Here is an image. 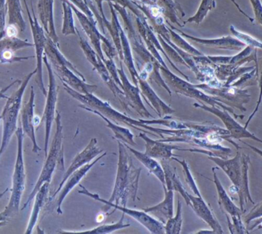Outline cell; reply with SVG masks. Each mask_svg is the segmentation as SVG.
<instances>
[{
    "label": "cell",
    "mask_w": 262,
    "mask_h": 234,
    "mask_svg": "<svg viewBox=\"0 0 262 234\" xmlns=\"http://www.w3.org/2000/svg\"><path fill=\"white\" fill-rule=\"evenodd\" d=\"M209 159L215 162L220 168L224 171L235 187L239 196L241 210H244L245 201H250L254 204L249 188V167L250 158L248 155L238 150L235 158L226 160L220 157L209 156Z\"/></svg>",
    "instance_id": "277c9868"
},
{
    "label": "cell",
    "mask_w": 262,
    "mask_h": 234,
    "mask_svg": "<svg viewBox=\"0 0 262 234\" xmlns=\"http://www.w3.org/2000/svg\"><path fill=\"white\" fill-rule=\"evenodd\" d=\"M176 30L179 31L183 36L192 40L195 42L200 43L203 46H208V47L215 48L219 49H228V50L239 51L243 50L246 45L240 41L239 40L235 38V37L228 35V36H223L222 38H200L192 36L184 33L180 30L174 28Z\"/></svg>",
    "instance_id": "7402d4cb"
},
{
    "label": "cell",
    "mask_w": 262,
    "mask_h": 234,
    "mask_svg": "<svg viewBox=\"0 0 262 234\" xmlns=\"http://www.w3.org/2000/svg\"><path fill=\"white\" fill-rule=\"evenodd\" d=\"M79 186L81 190L78 192L81 195H86V196L89 197V198H92L95 201L103 203L107 207H113L115 210H121L122 213L128 215V216L134 218L137 222L140 223L151 233H165V224H163V223L160 222L156 218L151 217L150 215H149V214L146 213L143 210H133V209L127 208V207H123V206L118 205V204H114V203L108 202V201L102 199L97 194H93L89 192L84 186L81 185V184Z\"/></svg>",
    "instance_id": "30bf717a"
},
{
    "label": "cell",
    "mask_w": 262,
    "mask_h": 234,
    "mask_svg": "<svg viewBox=\"0 0 262 234\" xmlns=\"http://www.w3.org/2000/svg\"><path fill=\"white\" fill-rule=\"evenodd\" d=\"M121 68L118 69V75H119L120 79L122 83V89L125 95L126 99L128 103L129 107L134 109L139 115L142 117L143 119H155L154 117L148 112L146 108L143 104L142 101L141 96H140V89L138 86L132 84L127 78V75L124 73V68H123L122 61L120 62Z\"/></svg>",
    "instance_id": "5bb4252c"
},
{
    "label": "cell",
    "mask_w": 262,
    "mask_h": 234,
    "mask_svg": "<svg viewBox=\"0 0 262 234\" xmlns=\"http://www.w3.org/2000/svg\"><path fill=\"white\" fill-rule=\"evenodd\" d=\"M193 106L197 109H203L206 112H210L213 115H216L220 118L226 125V129L230 132V138H235V139H242V138H252L255 141H259L262 143V140L255 137L253 134L247 131L245 127H243L241 124H238L226 110H221L217 109L214 106L206 105L205 104H199V103H194Z\"/></svg>",
    "instance_id": "9a60e30c"
},
{
    "label": "cell",
    "mask_w": 262,
    "mask_h": 234,
    "mask_svg": "<svg viewBox=\"0 0 262 234\" xmlns=\"http://www.w3.org/2000/svg\"><path fill=\"white\" fill-rule=\"evenodd\" d=\"M54 0H38V12L40 21L45 32L55 44L58 45V38L55 31L53 16Z\"/></svg>",
    "instance_id": "cb8c5ba5"
},
{
    "label": "cell",
    "mask_w": 262,
    "mask_h": 234,
    "mask_svg": "<svg viewBox=\"0 0 262 234\" xmlns=\"http://www.w3.org/2000/svg\"><path fill=\"white\" fill-rule=\"evenodd\" d=\"M35 92L33 87L31 88L30 96L29 101L25 104L21 111V129L23 132L30 138L33 147L32 152L38 154L41 151V147L38 145L35 137V126L34 123V108H35Z\"/></svg>",
    "instance_id": "ac0fdd59"
},
{
    "label": "cell",
    "mask_w": 262,
    "mask_h": 234,
    "mask_svg": "<svg viewBox=\"0 0 262 234\" xmlns=\"http://www.w3.org/2000/svg\"><path fill=\"white\" fill-rule=\"evenodd\" d=\"M62 2L64 17H63L62 34L64 35H76V28L74 22L73 9L69 0H61Z\"/></svg>",
    "instance_id": "1f68e13d"
},
{
    "label": "cell",
    "mask_w": 262,
    "mask_h": 234,
    "mask_svg": "<svg viewBox=\"0 0 262 234\" xmlns=\"http://www.w3.org/2000/svg\"><path fill=\"white\" fill-rule=\"evenodd\" d=\"M138 86L140 89V94H141L145 101H146L149 105L157 112L158 116L160 118L170 115L175 112V110L172 109L170 106L166 104L158 95H157L154 89L150 87L149 83L146 80L138 79Z\"/></svg>",
    "instance_id": "44dd1931"
},
{
    "label": "cell",
    "mask_w": 262,
    "mask_h": 234,
    "mask_svg": "<svg viewBox=\"0 0 262 234\" xmlns=\"http://www.w3.org/2000/svg\"><path fill=\"white\" fill-rule=\"evenodd\" d=\"M64 90L68 94L73 97L77 101L83 104V105L90 109H95L100 113L108 118L115 123H123L129 127L137 130L141 131L143 133L152 135L154 136L160 137L161 139L166 138L165 135L169 137L176 135L177 129H161L152 127V124H159L166 127H170L172 125V121L169 118H160V119H139L136 120L127 116L124 114L121 113L118 111L111 106L108 102L102 101L98 97L93 95V93L81 94L77 91L74 90L69 87L66 83H62Z\"/></svg>",
    "instance_id": "6da1fadb"
},
{
    "label": "cell",
    "mask_w": 262,
    "mask_h": 234,
    "mask_svg": "<svg viewBox=\"0 0 262 234\" xmlns=\"http://www.w3.org/2000/svg\"><path fill=\"white\" fill-rule=\"evenodd\" d=\"M1 120H2V116H1V115H0V121H1Z\"/></svg>",
    "instance_id": "db71d44e"
},
{
    "label": "cell",
    "mask_w": 262,
    "mask_h": 234,
    "mask_svg": "<svg viewBox=\"0 0 262 234\" xmlns=\"http://www.w3.org/2000/svg\"><path fill=\"white\" fill-rule=\"evenodd\" d=\"M20 80H15V81H13V82L12 83V84H9V86H8L7 87L4 88V89H2L1 91H0V98H6V99H7L9 97L7 96V95H5V92H7L8 89H10L11 86H14V84H15V83L19 82Z\"/></svg>",
    "instance_id": "c3c4849f"
},
{
    "label": "cell",
    "mask_w": 262,
    "mask_h": 234,
    "mask_svg": "<svg viewBox=\"0 0 262 234\" xmlns=\"http://www.w3.org/2000/svg\"><path fill=\"white\" fill-rule=\"evenodd\" d=\"M214 175V183L216 187L217 192H218L219 204L222 210H224L226 213L229 214L232 216V221H233L234 227L236 229L238 233H246V230L243 227V222L241 220V210L234 204L233 201L231 199L230 197L226 193V190L223 187V184L219 180L216 172H215V167L212 168Z\"/></svg>",
    "instance_id": "e0dca14e"
},
{
    "label": "cell",
    "mask_w": 262,
    "mask_h": 234,
    "mask_svg": "<svg viewBox=\"0 0 262 234\" xmlns=\"http://www.w3.org/2000/svg\"><path fill=\"white\" fill-rule=\"evenodd\" d=\"M58 45L55 44L47 36L45 54L50 61L52 69L62 83L81 94H90L95 92L98 86L89 84L86 82L84 75L70 62L58 50Z\"/></svg>",
    "instance_id": "3957f363"
},
{
    "label": "cell",
    "mask_w": 262,
    "mask_h": 234,
    "mask_svg": "<svg viewBox=\"0 0 262 234\" xmlns=\"http://www.w3.org/2000/svg\"><path fill=\"white\" fill-rule=\"evenodd\" d=\"M35 74H36V70H34L31 73L28 74L21 81L19 88L6 99L7 101L1 115L2 120H3V137H2V143L0 146V158L7 148L12 135L15 134V132L18 129L17 123H18V115L21 110L23 95L29 81Z\"/></svg>",
    "instance_id": "8992f818"
},
{
    "label": "cell",
    "mask_w": 262,
    "mask_h": 234,
    "mask_svg": "<svg viewBox=\"0 0 262 234\" xmlns=\"http://www.w3.org/2000/svg\"><path fill=\"white\" fill-rule=\"evenodd\" d=\"M139 138H142L145 141V154L148 156L154 158L156 160H172V158L177 156V155L172 154V151L177 150L180 148L178 146L174 144H169V143L163 142L160 140L151 139L146 133L140 132L138 135Z\"/></svg>",
    "instance_id": "d6986e66"
},
{
    "label": "cell",
    "mask_w": 262,
    "mask_h": 234,
    "mask_svg": "<svg viewBox=\"0 0 262 234\" xmlns=\"http://www.w3.org/2000/svg\"><path fill=\"white\" fill-rule=\"evenodd\" d=\"M172 160L181 164L182 167H183V174H184L186 182L187 183L191 190L195 194V196H202L200 190H199L198 187H197L196 183H195V180H194L193 177H192V174H191L190 169H189L187 162L185 160L180 161V160L176 158H172Z\"/></svg>",
    "instance_id": "74e56055"
},
{
    "label": "cell",
    "mask_w": 262,
    "mask_h": 234,
    "mask_svg": "<svg viewBox=\"0 0 262 234\" xmlns=\"http://www.w3.org/2000/svg\"><path fill=\"white\" fill-rule=\"evenodd\" d=\"M106 155H107V152H104L102 155L98 157L95 161H92V162L89 163V164H85V165L75 171V172H73V173L71 175V176L68 178L67 181L64 183V186H63L62 188L60 190V195L59 196H58L56 209L58 215H61L63 214L62 210H61V205H62L63 201L66 199L67 195L72 192V189H73L77 184H79L80 181L87 175L88 172L92 169V167L95 166L100 160L102 159Z\"/></svg>",
    "instance_id": "ffe728a7"
},
{
    "label": "cell",
    "mask_w": 262,
    "mask_h": 234,
    "mask_svg": "<svg viewBox=\"0 0 262 234\" xmlns=\"http://www.w3.org/2000/svg\"><path fill=\"white\" fill-rule=\"evenodd\" d=\"M253 7L255 20L262 26V3L261 0H250Z\"/></svg>",
    "instance_id": "7bdbcfd3"
},
{
    "label": "cell",
    "mask_w": 262,
    "mask_h": 234,
    "mask_svg": "<svg viewBox=\"0 0 262 234\" xmlns=\"http://www.w3.org/2000/svg\"><path fill=\"white\" fill-rule=\"evenodd\" d=\"M49 184L50 183H44L35 195V203H34L32 214H31V217L29 218V223H28L26 233H32L34 227L36 225L40 212H41L43 206L46 204V200L49 199L48 195H49Z\"/></svg>",
    "instance_id": "f1b7e54d"
},
{
    "label": "cell",
    "mask_w": 262,
    "mask_h": 234,
    "mask_svg": "<svg viewBox=\"0 0 262 234\" xmlns=\"http://www.w3.org/2000/svg\"><path fill=\"white\" fill-rule=\"evenodd\" d=\"M124 145L126 146L127 150L130 151L131 153L137 158V160H138L146 168L148 169L149 173L152 174V175L160 181L162 185H163V188H166L164 171H163L161 164H159L157 160L148 156L146 154L142 153V152L133 148V147L127 145V144H124Z\"/></svg>",
    "instance_id": "83f0119b"
},
{
    "label": "cell",
    "mask_w": 262,
    "mask_h": 234,
    "mask_svg": "<svg viewBox=\"0 0 262 234\" xmlns=\"http://www.w3.org/2000/svg\"><path fill=\"white\" fill-rule=\"evenodd\" d=\"M216 7L215 0H202L201 4L197 10L196 13L193 16L188 18L185 23H195L200 25L206 18L209 11L212 10Z\"/></svg>",
    "instance_id": "e575fe53"
},
{
    "label": "cell",
    "mask_w": 262,
    "mask_h": 234,
    "mask_svg": "<svg viewBox=\"0 0 262 234\" xmlns=\"http://www.w3.org/2000/svg\"><path fill=\"white\" fill-rule=\"evenodd\" d=\"M244 144H246V145L249 146L250 148H252V150L254 151V152H256L257 154H258V155H260V156L262 158V151L260 150V149L257 148V147H254V146L251 145V144H248V143L244 142Z\"/></svg>",
    "instance_id": "f907efd6"
},
{
    "label": "cell",
    "mask_w": 262,
    "mask_h": 234,
    "mask_svg": "<svg viewBox=\"0 0 262 234\" xmlns=\"http://www.w3.org/2000/svg\"><path fill=\"white\" fill-rule=\"evenodd\" d=\"M258 77H259V80H258V84H259L260 89L259 98H258V103H257V106L256 108H255V111H254L252 115H250L249 120H248L247 122H246V125H245V127H246V129H247L249 123H250V121H252V118H253L254 115H255V114H256V112H258V109H259L260 104H261L262 98V57H261L258 61Z\"/></svg>",
    "instance_id": "ab89813d"
},
{
    "label": "cell",
    "mask_w": 262,
    "mask_h": 234,
    "mask_svg": "<svg viewBox=\"0 0 262 234\" xmlns=\"http://www.w3.org/2000/svg\"><path fill=\"white\" fill-rule=\"evenodd\" d=\"M229 31L232 33V36L235 37V38L244 43L246 46H250V47L253 48L255 49H262L261 41L257 39V38H254L252 35L238 30L232 25L229 26Z\"/></svg>",
    "instance_id": "d590c367"
},
{
    "label": "cell",
    "mask_w": 262,
    "mask_h": 234,
    "mask_svg": "<svg viewBox=\"0 0 262 234\" xmlns=\"http://www.w3.org/2000/svg\"><path fill=\"white\" fill-rule=\"evenodd\" d=\"M55 121V124H56V131L54 135L53 140H52L50 150L48 152L47 157L46 158V162H45L42 170L38 177V181L35 184L34 188L32 189V193L29 195V198L23 205L21 210H24L29 206L44 183H51L52 175H53L56 167L61 172L64 170L63 127L61 124V115L58 112H56Z\"/></svg>",
    "instance_id": "5b68a950"
},
{
    "label": "cell",
    "mask_w": 262,
    "mask_h": 234,
    "mask_svg": "<svg viewBox=\"0 0 262 234\" xmlns=\"http://www.w3.org/2000/svg\"><path fill=\"white\" fill-rule=\"evenodd\" d=\"M104 1H107L110 3L112 2V0H95V3H97V7H98V11H99L100 14H101V17H102L103 21H104V26L108 29L111 26V23H109L107 19H106L105 15L104 14V11H103L102 3Z\"/></svg>",
    "instance_id": "f6af8a7d"
},
{
    "label": "cell",
    "mask_w": 262,
    "mask_h": 234,
    "mask_svg": "<svg viewBox=\"0 0 262 234\" xmlns=\"http://www.w3.org/2000/svg\"><path fill=\"white\" fill-rule=\"evenodd\" d=\"M183 225V216H182V203L180 198L177 203V214L175 217H172L168 220L165 224V233L178 234L181 232Z\"/></svg>",
    "instance_id": "836d02e7"
},
{
    "label": "cell",
    "mask_w": 262,
    "mask_h": 234,
    "mask_svg": "<svg viewBox=\"0 0 262 234\" xmlns=\"http://www.w3.org/2000/svg\"><path fill=\"white\" fill-rule=\"evenodd\" d=\"M169 32L170 33V37L172 38V41L176 43V46H178V48H181L185 52H188L190 55H194V56H202L204 55V54L202 53L200 51L197 50L193 46H191L189 43H188L184 38H182L180 35L174 32L173 30L170 29V28L168 27Z\"/></svg>",
    "instance_id": "8d00e7d4"
},
{
    "label": "cell",
    "mask_w": 262,
    "mask_h": 234,
    "mask_svg": "<svg viewBox=\"0 0 262 234\" xmlns=\"http://www.w3.org/2000/svg\"><path fill=\"white\" fill-rule=\"evenodd\" d=\"M120 38H121V48H122L123 58L121 61L125 63L129 72L132 76L133 81L135 86H138L139 74L137 73L131 54L130 45L128 38L124 32V29L120 26Z\"/></svg>",
    "instance_id": "f546056e"
},
{
    "label": "cell",
    "mask_w": 262,
    "mask_h": 234,
    "mask_svg": "<svg viewBox=\"0 0 262 234\" xmlns=\"http://www.w3.org/2000/svg\"><path fill=\"white\" fill-rule=\"evenodd\" d=\"M15 135L17 138V155L12 176V187L9 204L6 206L4 213L12 218L18 213L20 203L23 192L26 188V169H25L24 158H23V138L24 132L21 127H18Z\"/></svg>",
    "instance_id": "52a82bcc"
},
{
    "label": "cell",
    "mask_w": 262,
    "mask_h": 234,
    "mask_svg": "<svg viewBox=\"0 0 262 234\" xmlns=\"http://www.w3.org/2000/svg\"><path fill=\"white\" fill-rule=\"evenodd\" d=\"M104 64H105L106 67H107V70H108L109 73H110L111 76L113 78L114 81H115L118 87H122V83H121V79H120L119 75H118V68L116 67L114 59H105L104 61Z\"/></svg>",
    "instance_id": "f35d334b"
},
{
    "label": "cell",
    "mask_w": 262,
    "mask_h": 234,
    "mask_svg": "<svg viewBox=\"0 0 262 234\" xmlns=\"http://www.w3.org/2000/svg\"><path fill=\"white\" fill-rule=\"evenodd\" d=\"M160 72H162V75L164 78L165 82L169 86L170 90L173 91L176 93L180 94V95L188 97V98H194L201 102L203 101V102L211 104V106H214V107L219 106L223 109V110L233 112L232 109L224 105L220 101V100L218 99V98L206 95V93L202 92L200 89L197 88L196 84H190L187 80L179 78L178 76L171 72L168 68H165L161 66ZM234 115H235V114L234 113Z\"/></svg>",
    "instance_id": "ba28073f"
},
{
    "label": "cell",
    "mask_w": 262,
    "mask_h": 234,
    "mask_svg": "<svg viewBox=\"0 0 262 234\" xmlns=\"http://www.w3.org/2000/svg\"><path fill=\"white\" fill-rule=\"evenodd\" d=\"M79 107L81 108L82 109H84V110L88 111V112H92V113L95 114V115L101 117V118L107 123V127H108L109 129H111V130L114 132V134H115V138L117 139V141H121V142L127 144V145L130 146V147H133V146L136 147V146H137V144H136L134 140V134H133L128 129L118 125L117 123L111 121L108 118H106L104 115H103L102 114L100 113V112L95 110V109L86 107V106L83 105V104L82 105H79Z\"/></svg>",
    "instance_id": "4316f807"
},
{
    "label": "cell",
    "mask_w": 262,
    "mask_h": 234,
    "mask_svg": "<svg viewBox=\"0 0 262 234\" xmlns=\"http://www.w3.org/2000/svg\"><path fill=\"white\" fill-rule=\"evenodd\" d=\"M7 12L9 15V24L16 26L21 32L26 29V23L23 15L20 0H6Z\"/></svg>",
    "instance_id": "4dcf8cb0"
},
{
    "label": "cell",
    "mask_w": 262,
    "mask_h": 234,
    "mask_svg": "<svg viewBox=\"0 0 262 234\" xmlns=\"http://www.w3.org/2000/svg\"><path fill=\"white\" fill-rule=\"evenodd\" d=\"M71 6H72L73 12L76 14L77 17H78V20H79L80 23L82 26L83 29H84L85 33L87 34L88 36L90 38L91 41H92V45L95 47V50H96L98 55L101 57V59L103 61L106 59L104 58V54L102 52V48H101V41L103 42V50L105 52L107 55V58L109 59H114V58L118 55V51L116 50L113 45L108 41L107 37L103 36L99 31L97 29L96 25L92 23L90 21L89 18L84 15L83 12H80L75 5L71 3Z\"/></svg>",
    "instance_id": "4fadbf2b"
},
{
    "label": "cell",
    "mask_w": 262,
    "mask_h": 234,
    "mask_svg": "<svg viewBox=\"0 0 262 234\" xmlns=\"http://www.w3.org/2000/svg\"><path fill=\"white\" fill-rule=\"evenodd\" d=\"M69 1L72 2L75 6H78L82 11L83 13L90 19V21L94 24L96 25L97 21L95 18V15H94L90 8L84 3V0H69Z\"/></svg>",
    "instance_id": "60d3db41"
},
{
    "label": "cell",
    "mask_w": 262,
    "mask_h": 234,
    "mask_svg": "<svg viewBox=\"0 0 262 234\" xmlns=\"http://www.w3.org/2000/svg\"><path fill=\"white\" fill-rule=\"evenodd\" d=\"M76 32L78 34V35H79L80 46L82 48L83 51H84L88 60H89L91 64L93 66L94 70L97 71V72H98L100 76L102 78L103 81L107 84L109 89L113 92L115 98L120 101L121 105H122L123 109L126 111L128 110L129 104L128 103H127L125 95H124L122 89H119L118 84L114 81L113 78L111 76L110 73H109L108 70H107V67H106L105 64H104L103 60L101 59V57H100L99 55H98V53L95 52L94 49L91 47L87 40L84 39V38L81 36L79 31L77 29Z\"/></svg>",
    "instance_id": "9c48e42d"
},
{
    "label": "cell",
    "mask_w": 262,
    "mask_h": 234,
    "mask_svg": "<svg viewBox=\"0 0 262 234\" xmlns=\"http://www.w3.org/2000/svg\"><path fill=\"white\" fill-rule=\"evenodd\" d=\"M161 166L164 171L165 181H166V189L173 190L180 194L183 199L186 201L188 206H190V200L189 198V193L186 192L185 187L182 184L176 169L169 164L167 160H161ZM164 189V188H163Z\"/></svg>",
    "instance_id": "484cf974"
},
{
    "label": "cell",
    "mask_w": 262,
    "mask_h": 234,
    "mask_svg": "<svg viewBox=\"0 0 262 234\" xmlns=\"http://www.w3.org/2000/svg\"><path fill=\"white\" fill-rule=\"evenodd\" d=\"M18 34V28L12 25H8L6 29V35L8 37H16Z\"/></svg>",
    "instance_id": "bcb514c9"
},
{
    "label": "cell",
    "mask_w": 262,
    "mask_h": 234,
    "mask_svg": "<svg viewBox=\"0 0 262 234\" xmlns=\"http://www.w3.org/2000/svg\"><path fill=\"white\" fill-rule=\"evenodd\" d=\"M1 99H2V98H0V100H1Z\"/></svg>",
    "instance_id": "11a10c76"
},
{
    "label": "cell",
    "mask_w": 262,
    "mask_h": 234,
    "mask_svg": "<svg viewBox=\"0 0 262 234\" xmlns=\"http://www.w3.org/2000/svg\"><path fill=\"white\" fill-rule=\"evenodd\" d=\"M8 192H9V188H6L3 193L0 194V199H1V198H3L6 193H8Z\"/></svg>",
    "instance_id": "f5cc1de1"
},
{
    "label": "cell",
    "mask_w": 262,
    "mask_h": 234,
    "mask_svg": "<svg viewBox=\"0 0 262 234\" xmlns=\"http://www.w3.org/2000/svg\"><path fill=\"white\" fill-rule=\"evenodd\" d=\"M261 218H262V202L255 206L252 210H251L250 213L245 217L244 221L246 224H249L253 220Z\"/></svg>",
    "instance_id": "b9f144b4"
},
{
    "label": "cell",
    "mask_w": 262,
    "mask_h": 234,
    "mask_svg": "<svg viewBox=\"0 0 262 234\" xmlns=\"http://www.w3.org/2000/svg\"><path fill=\"white\" fill-rule=\"evenodd\" d=\"M43 61L47 68L49 72V90L46 95V107H45L44 114H43L41 121H44L46 127V135H45V156L47 157L49 152V141L50 138L51 130H52V123L55 120V113L56 112L57 99H58V88H57L56 81H55V74L50 62L48 60L47 55H43Z\"/></svg>",
    "instance_id": "8fae6325"
},
{
    "label": "cell",
    "mask_w": 262,
    "mask_h": 234,
    "mask_svg": "<svg viewBox=\"0 0 262 234\" xmlns=\"http://www.w3.org/2000/svg\"><path fill=\"white\" fill-rule=\"evenodd\" d=\"M9 220H10V218L4 213V211L1 212L0 213V227L6 225L9 222Z\"/></svg>",
    "instance_id": "681fc988"
},
{
    "label": "cell",
    "mask_w": 262,
    "mask_h": 234,
    "mask_svg": "<svg viewBox=\"0 0 262 234\" xmlns=\"http://www.w3.org/2000/svg\"><path fill=\"white\" fill-rule=\"evenodd\" d=\"M25 7L27 11L28 17H29V23H30L31 28H32V35H33L34 46L35 47V53H36V78L35 82L38 84L41 92H42L45 96L47 95V92L46 87H45L44 82H43L42 77V61L43 54L45 52V47H46V41L47 38L45 35V30L43 27L40 26L38 19L35 16V10H34L33 6L32 4V12L33 17L31 15L30 11H29V6H28L26 0H24Z\"/></svg>",
    "instance_id": "7c38bea8"
},
{
    "label": "cell",
    "mask_w": 262,
    "mask_h": 234,
    "mask_svg": "<svg viewBox=\"0 0 262 234\" xmlns=\"http://www.w3.org/2000/svg\"><path fill=\"white\" fill-rule=\"evenodd\" d=\"M7 12V6L0 11V40L3 39L6 35V15Z\"/></svg>",
    "instance_id": "ee69618b"
},
{
    "label": "cell",
    "mask_w": 262,
    "mask_h": 234,
    "mask_svg": "<svg viewBox=\"0 0 262 234\" xmlns=\"http://www.w3.org/2000/svg\"><path fill=\"white\" fill-rule=\"evenodd\" d=\"M189 198L190 200V207H192V210L199 218H201L212 229V232L215 233H224L221 225L215 219L213 214L212 213V210L208 207L203 197L192 196L189 194Z\"/></svg>",
    "instance_id": "603a6c76"
},
{
    "label": "cell",
    "mask_w": 262,
    "mask_h": 234,
    "mask_svg": "<svg viewBox=\"0 0 262 234\" xmlns=\"http://www.w3.org/2000/svg\"><path fill=\"white\" fill-rule=\"evenodd\" d=\"M163 190L165 194L164 200L157 205L145 208L143 211L154 215L158 221L165 224L168 220L173 217L174 192L166 188Z\"/></svg>",
    "instance_id": "d4e9b609"
},
{
    "label": "cell",
    "mask_w": 262,
    "mask_h": 234,
    "mask_svg": "<svg viewBox=\"0 0 262 234\" xmlns=\"http://www.w3.org/2000/svg\"><path fill=\"white\" fill-rule=\"evenodd\" d=\"M124 214L123 213L121 220L115 224H104V225L98 226L95 228L90 230H84V231L72 232V233H96V234H105L112 233L117 230H122V229L127 228L130 227V224H124Z\"/></svg>",
    "instance_id": "d6a6232c"
},
{
    "label": "cell",
    "mask_w": 262,
    "mask_h": 234,
    "mask_svg": "<svg viewBox=\"0 0 262 234\" xmlns=\"http://www.w3.org/2000/svg\"><path fill=\"white\" fill-rule=\"evenodd\" d=\"M118 141L119 148L118 172L112 197L108 202L127 207L129 199L135 201L138 190L141 167L134 165L132 158L124 143Z\"/></svg>",
    "instance_id": "7a4b0ae2"
},
{
    "label": "cell",
    "mask_w": 262,
    "mask_h": 234,
    "mask_svg": "<svg viewBox=\"0 0 262 234\" xmlns=\"http://www.w3.org/2000/svg\"><path fill=\"white\" fill-rule=\"evenodd\" d=\"M6 6V0H0V11L2 9H4Z\"/></svg>",
    "instance_id": "816d5d0a"
},
{
    "label": "cell",
    "mask_w": 262,
    "mask_h": 234,
    "mask_svg": "<svg viewBox=\"0 0 262 234\" xmlns=\"http://www.w3.org/2000/svg\"><path fill=\"white\" fill-rule=\"evenodd\" d=\"M97 144H98V140H97V138H92L90 142H89V144L86 146L85 148L75 156L70 167H69L67 172L64 173V177H63L62 180H61V183H60L56 192H55V194H54L52 197L49 198V201H52V200L55 198V196L59 193L60 190H61L63 186H64V183L66 182L68 178L71 176V175H72L73 172L79 169L80 167L85 165V164H89L94 158H96L97 156H98V155L102 153L104 150H103V149H100L99 147L97 146Z\"/></svg>",
    "instance_id": "2e32d148"
},
{
    "label": "cell",
    "mask_w": 262,
    "mask_h": 234,
    "mask_svg": "<svg viewBox=\"0 0 262 234\" xmlns=\"http://www.w3.org/2000/svg\"><path fill=\"white\" fill-rule=\"evenodd\" d=\"M231 2H232V3H233L234 5H235V7L237 8V9H238V11H239L240 12H241L242 14H243V15H244L245 17H246V18H248V19L249 20V21L251 22V23H253L254 24V21H255V19L254 18H252V17L249 16L248 14H246V12H245V11H243V9H242L241 7H240L239 4H238V3H237L235 0H230Z\"/></svg>",
    "instance_id": "7dc6e473"
}]
</instances>
